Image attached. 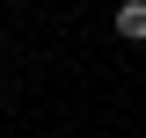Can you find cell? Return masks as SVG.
<instances>
[{
  "label": "cell",
  "instance_id": "cell-1",
  "mask_svg": "<svg viewBox=\"0 0 146 138\" xmlns=\"http://www.w3.org/2000/svg\"><path fill=\"white\" fill-rule=\"evenodd\" d=\"M110 29L124 36V44H146V0H117V15H110Z\"/></svg>",
  "mask_w": 146,
  "mask_h": 138
}]
</instances>
